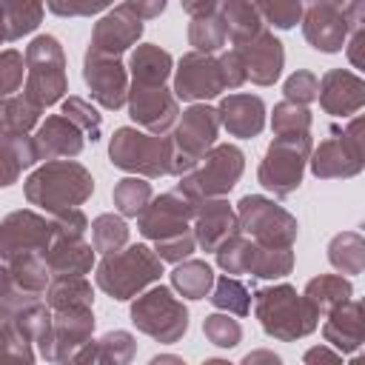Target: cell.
Returning a JSON list of instances; mask_svg holds the SVG:
<instances>
[{"instance_id": "7402d4cb", "label": "cell", "mask_w": 365, "mask_h": 365, "mask_svg": "<svg viewBox=\"0 0 365 365\" xmlns=\"http://www.w3.org/2000/svg\"><path fill=\"white\" fill-rule=\"evenodd\" d=\"M94 336L91 308L51 311V362H71L74 354Z\"/></svg>"}, {"instance_id": "db71d44e", "label": "cell", "mask_w": 365, "mask_h": 365, "mask_svg": "<svg viewBox=\"0 0 365 365\" xmlns=\"http://www.w3.org/2000/svg\"><path fill=\"white\" fill-rule=\"evenodd\" d=\"M197 248V240H194V231H182V234H174V237H165V240H157L154 242V251L163 262H180V259H188Z\"/></svg>"}, {"instance_id": "7c38bea8", "label": "cell", "mask_w": 365, "mask_h": 365, "mask_svg": "<svg viewBox=\"0 0 365 365\" xmlns=\"http://www.w3.org/2000/svg\"><path fill=\"white\" fill-rule=\"evenodd\" d=\"M51 240V217H43L31 208H17L0 220V262H11L26 254H46Z\"/></svg>"}, {"instance_id": "3957f363", "label": "cell", "mask_w": 365, "mask_h": 365, "mask_svg": "<svg viewBox=\"0 0 365 365\" xmlns=\"http://www.w3.org/2000/svg\"><path fill=\"white\" fill-rule=\"evenodd\" d=\"M160 277H163V259L157 257L154 248L143 242L123 245L120 251L103 254V259L97 262V274H94L97 288L117 302H125L143 294Z\"/></svg>"}, {"instance_id": "f907efd6", "label": "cell", "mask_w": 365, "mask_h": 365, "mask_svg": "<svg viewBox=\"0 0 365 365\" xmlns=\"http://www.w3.org/2000/svg\"><path fill=\"white\" fill-rule=\"evenodd\" d=\"M365 17V0H348L345 3V23H348V37H345V43H348V60H351V66H362V20Z\"/></svg>"}, {"instance_id": "603a6c76", "label": "cell", "mask_w": 365, "mask_h": 365, "mask_svg": "<svg viewBox=\"0 0 365 365\" xmlns=\"http://www.w3.org/2000/svg\"><path fill=\"white\" fill-rule=\"evenodd\" d=\"M34 151L37 160H71L83 151L86 134L66 117V114H51L37 125Z\"/></svg>"}, {"instance_id": "6125c7cd", "label": "cell", "mask_w": 365, "mask_h": 365, "mask_svg": "<svg viewBox=\"0 0 365 365\" xmlns=\"http://www.w3.org/2000/svg\"><path fill=\"white\" fill-rule=\"evenodd\" d=\"M182 11L191 14V17H202V14H211L217 11V0H180Z\"/></svg>"}, {"instance_id": "ab89813d", "label": "cell", "mask_w": 365, "mask_h": 365, "mask_svg": "<svg viewBox=\"0 0 365 365\" xmlns=\"http://www.w3.org/2000/svg\"><path fill=\"white\" fill-rule=\"evenodd\" d=\"M0 359H17V362H34V345L23 336L14 311L0 305Z\"/></svg>"}, {"instance_id": "ac0fdd59", "label": "cell", "mask_w": 365, "mask_h": 365, "mask_svg": "<svg viewBox=\"0 0 365 365\" xmlns=\"http://www.w3.org/2000/svg\"><path fill=\"white\" fill-rule=\"evenodd\" d=\"M317 100L331 117H354L365 106V80L348 68H331L322 74Z\"/></svg>"}, {"instance_id": "5bb4252c", "label": "cell", "mask_w": 365, "mask_h": 365, "mask_svg": "<svg viewBox=\"0 0 365 365\" xmlns=\"http://www.w3.org/2000/svg\"><path fill=\"white\" fill-rule=\"evenodd\" d=\"M125 106H128V117L151 134H168L180 117V100L168 86L128 83Z\"/></svg>"}, {"instance_id": "e575fe53", "label": "cell", "mask_w": 365, "mask_h": 365, "mask_svg": "<svg viewBox=\"0 0 365 365\" xmlns=\"http://www.w3.org/2000/svg\"><path fill=\"white\" fill-rule=\"evenodd\" d=\"M171 285L185 299H205L214 285V271L205 259H180L171 271Z\"/></svg>"}, {"instance_id": "d6986e66", "label": "cell", "mask_w": 365, "mask_h": 365, "mask_svg": "<svg viewBox=\"0 0 365 365\" xmlns=\"http://www.w3.org/2000/svg\"><path fill=\"white\" fill-rule=\"evenodd\" d=\"M140 37H143V20L125 3H120L117 9H111L108 14H103L94 23V29H91V46L88 48L91 51H100V54L120 57Z\"/></svg>"}, {"instance_id": "2e32d148", "label": "cell", "mask_w": 365, "mask_h": 365, "mask_svg": "<svg viewBox=\"0 0 365 365\" xmlns=\"http://www.w3.org/2000/svg\"><path fill=\"white\" fill-rule=\"evenodd\" d=\"M174 97L185 100V103H200V100H211L220 91H225L222 83V71H220V60L214 54H202V51H188L177 60L174 68Z\"/></svg>"}, {"instance_id": "ffe728a7", "label": "cell", "mask_w": 365, "mask_h": 365, "mask_svg": "<svg viewBox=\"0 0 365 365\" xmlns=\"http://www.w3.org/2000/svg\"><path fill=\"white\" fill-rule=\"evenodd\" d=\"M237 51L245 66V80H251L254 86H274L279 80L285 66V48L271 31L262 29L251 40L240 43Z\"/></svg>"}, {"instance_id": "be15d7a7", "label": "cell", "mask_w": 365, "mask_h": 365, "mask_svg": "<svg viewBox=\"0 0 365 365\" xmlns=\"http://www.w3.org/2000/svg\"><path fill=\"white\" fill-rule=\"evenodd\" d=\"M257 362L277 365V362H279V356H277L274 351H251V354H245V356H242V365H257Z\"/></svg>"}, {"instance_id": "8d00e7d4", "label": "cell", "mask_w": 365, "mask_h": 365, "mask_svg": "<svg viewBox=\"0 0 365 365\" xmlns=\"http://www.w3.org/2000/svg\"><path fill=\"white\" fill-rule=\"evenodd\" d=\"M328 262L348 277L362 274L365 268V240L359 231H342L328 242Z\"/></svg>"}, {"instance_id": "6f0895ef", "label": "cell", "mask_w": 365, "mask_h": 365, "mask_svg": "<svg viewBox=\"0 0 365 365\" xmlns=\"http://www.w3.org/2000/svg\"><path fill=\"white\" fill-rule=\"evenodd\" d=\"M51 225L57 234H86L88 231V220L83 214V208H63L57 214H51Z\"/></svg>"}, {"instance_id": "9a60e30c", "label": "cell", "mask_w": 365, "mask_h": 365, "mask_svg": "<svg viewBox=\"0 0 365 365\" xmlns=\"http://www.w3.org/2000/svg\"><path fill=\"white\" fill-rule=\"evenodd\" d=\"M83 80L88 86V94L94 103H100L106 111H117L125 106L128 97V68L114 54L86 51L83 57Z\"/></svg>"}, {"instance_id": "83f0119b", "label": "cell", "mask_w": 365, "mask_h": 365, "mask_svg": "<svg viewBox=\"0 0 365 365\" xmlns=\"http://www.w3.org/2000/svg\"><path fill=\"white\" fill-rule=\"evenodd\" d=\"M128 71H131V83H145V86H165L171 71H174V60L165 48L154 46V43H143L131 51L128 57Z\"/></svg>"}, {"instance_id": "e7e4bbea", "label": "cell", "mask_w": 365, "mask_h": 365, "mask_svg": "<svg viewBox=\"0 0 365 365\" xmlns=\"http://www.w3.org/2000/svg\"><path fill=\"white\" fill-rule=\"evenodd\" d=\"M160 362H177V365H182V359H180V356H168V354H160V356H154V359H151V365H160Z\"/></svg>"}, {"instance_id": "816d5d0a", "label": "cell", "mask_w": 365, "mask_h": 365, "mask_svg": "<svg viewBox=\"0 0 365 365\" xmlns=\"http://www.w3.org/2000/svg\"><path fill=\"white\" fill-rule=\"evenodd\" d=\"M23 74H26V57L14 48L0 51V97H9L14 91H20Z\"/></svg>"}, {"instance_id": "60d3db41", "label": "cell", "mask_w": 365, "mask_h": 365, "mask_svg": "<svg viewBox=\"0 0 365 365\" xmlns=\"http://www.w3.org/2000/svg\"><path fill=\"white\" fill-rule=\"evenodd\" d=\"M151 182H145V177H123L114 191H111V200H114V208L120 211V217H137L148 202H151Z\"/></svg>"}, {"instance_id": "d4e9b609", "label": "cell", "mask_w": 365, "mask_h": 365, "mask_svg": "<svg viewBox=\"0 0 365 365\" xmlns=\"http://www.w3.org/2000/svg\"><path fill=\"white\" fill-rule=\"evenodd\" d=\"M94 245L83 240V234H57L46 248L43 259L51 277H86L94 268Z\"/></svg>"}, {"instance_id": "74e56055", "label": "cell", "mask_w": 365, "mask_h": 365, "mask_svg": "<svg viewBox=\"0 0 365 365\" xmlns=\"http://www.w3.org/2000/svg\"><path fill=\"white\" fill-rule=\"evenodd\" d=\"M257 248H259V245H257L251 237L234 234V237H228V240L214 251V259H217V265H220L225 274H231V277H237V274H248V277H251L254 259H257Z\"/></svg>"}, {"instance_id": "681fc988", "label": "cell", "mask_w": 365, "mask_h": 365, "mask_svg": "<svg viewBox=\"0 0 365 365\" xmlns=\"http://www.w3.org/2000/svg\"><path fill=\"white\" fill-rule=\"evenodd\" d=\"M202 334L211 345L217 348H237L240 339H242V328L237 319H231V314L225 311H217V314H208L202 319Z\"/></svg>"}, {"instance_id": "91938a15", "label": "cell", "mask_w": 365, "mask_h": 365, "mask_svg": "<svg viewBox=\"0 0 365 365\" xmlns=\"http://www.w3.org/2000/svg\"><path fill=\"white\" fill-rule=\"evenodd\" d=\"M140 20H154V17H160L163 11H165V3L168 0H123Z\"/></svg>"}, {"instance_id": "6da1fadb", "label": "cell", "mask_w": 365, "mask_h": 365, "mask_svg": "<svg viewBox=\"0 0 365 365\" xmlns=\"http://www.w3.org/2000/svg\"><path fill=\"white\" fill-rule=\"evenodd\" d=\"M254 314L259 319V328L277 339V342H297L317 331L319 311L305 299V294H297L294 285H265L254 291Z\"/></svg>"}, {"instance_id": "11a10c76", "label": "cell", "mask_w": 365, "mask_h": 365, "mask_svg": "<svg viewBox=\"0 0 365 365\" xmlns=\"http://www.w3.org/2000/svg\"><path fill=\"white\" fill-rule=\"evenodd\" d=\"M34 299H43V297L23 291V288L14 282V277H11V271H9V265H6V262H0V305H3V308H9V311H20L23 305H29V302H34Z\"/></svg>"}, {"instance_id": "5b68a950", "label": "cell", "mask_w": 365, "mask_h": 365, "mask_svg": "<svg viewBox=\"0 0 365 365\" xmlns=\"http://www.w3.org/2000/svg\"><path fill=\"white\" fill-rule=\"evenodd\" d=\"M68 91V77H66V54L57 37L51 34H37L26 46V86L23 94L37 106L48 108L60 103Z\"/></svg>"}, {"instance_id": "1f68e13d", "label": "cell", "mask_w": 365, "mask_h": 365, "mask_svg": "<svg viewBox=\"0 0 365 365\" xmlns=\"http://www.w3.org/2000/svg\"><path fill=\"white\" fill-rule=\"evenodd\" d=\"M43 299L51 311H66V308H91L94 305V288L86 277H51Z\"/></svg>"}, {"instance_id": "680465c9", "label": "cell", "mask_w": 365, "mask_h": 365, "mask_svg": "<svg viewBox=\"0 0 365 365\" xmlns=\"http://www.w3.org/2000/svg\"><path fill=\"white\" fill-rule=\"evenodd\" d=\"M217 60H220V71H222V83H225V88H240V86L245 83V66H242L240 51L231 48V51L220 54Z\"/></svg>"}, {"instance_id": "484cf974", "label": "cell", "mask_w": 365, "mask_h": 365, "mask_svg": "<svg viewBox=\"0 0 365 365\" xmlns=\"http://www.w3.org/2000/svg\"><path fill=\"white\" fill-rule=\"evenodd\" d=\"M217 114L220 125H225V131L240 140L257 137L265 128V103L257 94H228L220 100Z\"/></svg>"}, {"instance_id": "f35d334b", "label": "cell", "mask_w": 365, "mask_h": 365, "mask_svg": "<svg viewBox=\"0 0 365 365\" xmlns=\"http://www.w3.org/2000/svg\"><path fill=\"white\" fill-rule=\"evenodd\" d=\"M208 299L217 311H225V314H234V317H245L251 311V291L231 274H222L220 279H214V285L208 291Z\"/></svg>"}, {"instance_id": "d6a6232c", "label": "cell", "mask_w": 365, "mask_h": 365, "mask_svg": "<svg viewBox=\"0 0 365 365\" xmlns=\"http://www.w3.org/2000/svg\"><path fill=\"white\" fill-rule=\"evenodd\" d=\"M37 163L34 140L29 134L17 137H0V188H9L17 182L23 168Z\"/></svg>"}, {"instance_id": "44dd1931", "label": "cell", "mask_w": 365, "mask_h": 365, "mask_svg": "<svg viewBox=\"0 0 365 365\" xmlns=\"http://www.w3.org/2000/svg\"><path fill=\"white\" fill-rule=\"evenodd\" d=\"M194 240L202 251H217L228 237L240 234V220H237V211L228 200L222 197H208V200H200L197 202V211H194Z\"/></svg>"}, {"instance_id": "d590c367", "label": "cell", "mask_w": 365, "mask_h": 365, "mask_svg": "<svg viewBox=\"0 0 365 365\" xmlns=\"http://www.w3.org/2000/svg\"><path fill=\"white\" fill-rule=\"evenodd\" d=\"M40 111L26 94H9L0 97V137H17L29 134L40 123Z\"/></svg>"}, {"instance_id": "9c48e42d", "label": "cell", "mask_w": 365, "mask_h": 365, "mask_svg": "<svg viewBox=\"0 0 365 365\" xmlns=\"http://www.w3.org/2000/svg\"><path fill=\"white\" fill-rule=\"evenodd\" d=\"M242 171H245V154L231 143H220V145L214 143L205 151V157L188 174L180 177L177 185L200 202L208 197H225L240 182Z\"/></svg>"}, {"instance_id": "836d02e7", "label": "cell", "mask_w": 365, "mask_h": 365, "mask_svg": "<svg viewBox=\"0 0 365 365\" xmlns=\"http://www.w3.org/2000/svg\"><path fill=\"white\" fill-rule=\"evenodd\" d=\"M305 299L319 311V317H325L331 308H336L339 302L354 297V285L348 277L342 274H319L314 279L305 282Z\"/></svg>"}, {"instance_id": "e0dca14e", "label": "cell", "mask_w": 365, "mask_h": 365, "mask_svg": "<svg viewBox=\"0 0 365 365\" xmlns=\"http://www.w3.org/2000/svg\"><path fill=\"white\" fill-rule=\"evenodd\" d=\"M302 37L311 48L322 54H336L345 46L348 23H345V6L334 3H302Z\"/></svg>"}, {"instance_id": "ee69618b", "label": "cell", "mask_w": 365, "mask_h": 365, "mask_svg": "<svg viewBox=\"0 0 365 365\" xmlns=\"http://www.w3.org/2000/svg\"><path fill=\"white\" fill-rule=\"evenodd\" d=\"M6 265H9L14 282H17L23 291L43 297V291H46V285H48V279H51V271H48L43 254H26V257H17V259H11V262H6Z\"/></svg>"}, {"instance_id": "277c9868", "label": "cell", "mask_w": 365, "mask_h": 365, "mask_svg": "<svg viewBox=\"0 0 365 365\" xmlns=\"http://www.w3.org/2000/svg\"><path fill=\"white\" fill-rule=\"evenodd\" d=\"M108 160L114 168L154 180L171 171V140L168 134L137 131L131 125H120L108 140Z\"/></svg>"}, {"instance_id": "03108f58", "label": "cell", "mask_w": 365, "mask_h": 365, "mask_svg": "<svg viewBox=\"0 0 365 365\" xmlns=\"http://www.w3.org/2000/svg\"><path fill=\"white\" fill-rule=\"evenodd\" d=\"M0 43H3V37H0Z\"/></svg>"}, {"instance_id": "bcb514c9", "label": "cell", "mask_w": 365, "mask_h": 365, "mask_svg": "<svg viewBox=\"0 0 365 365\" xmlns=\"http://www.w3.org/2000/svg\"><path fill=\"white\" fill-rule=\"evenodd\" d=\"M60 114H66V117L86 134V140H91V143L100 140V131H103V114H100L88 100L71 94V97L63 100V111H60Z\"/></svg>"}, {"instance_id": "8fae6325", "label": "cell", "mask_w": 365, "mask_h": 365, "mask_svg": "<svg viewBox=\"0 0 365 365\" xmlns=\"http://www.w3.org/2000/svg\"><path fill=\"white\" fill-rule=\"evenodd\" d=\"M311 174L317 180H348L365 168V148H362V117H354L342 131L334 128L328 140L311 148L308 157Z\"/></svg>"}, {"instance_id": "52a82bcc", "label": "cell", "mask_w": 365, "mask_h": 365, "mask_svg": "<svg viewBox=\"0 0 365 365\" xmlns=\"http://www.w3.org/2000/svg\"><path fill=\"white\" fill-rule=\"evenodd\" d=\"M131 322L140 334L163 345H174L188 331V308L174 297L171 288L154 285L131 302Z\"/></svg>"}, {"instance_id": "f546056e", "label": "cell", "mask_w": 365, "mask_h": 365, "mask_svg": "<svg viewBox=\"0 0 365 365\" xmlns=\"http://www.w3.org/2000/svg\"><path fill=\"white\" fill-rule=\"evenodd\" d=\"M217 14L222 17L225 34L231 37L234 46L262 31V17L251 0H217Z\"/></svg>"}, {"instance_id": "c3c4849f", "label": "cell", "mask_w": 365, "mask_h": 365, "mask_svg": "<svg viewBox=\"0 0 365 365\" xmlns=\"http://www.w3.org/2000/svg\"><path fill=\"white\" fill-rule=\"evenodd\" d=\"M262 17V23H271L279 31H288L302 17V0H251Z\"/></svg>"}, {"instance_id": "8992f818", "label": "cell", "mask_w": 365, "mask_h": 365, "mask_svg": "<svg viewBox=\"0 0 365 365\" xmlns=\"http://www.w3.org/2000/svg\"><path fill=\"white\" fill-rule=\"evenodd\" d=\"M217 134H220V114L217 108L205 106V103H194L188 106L174 128H171V171L174 177H182L188 174L202 157L205 151L217 143Z\"/></svg>"}, {"instance_id": "f5cc1de1", "label": "cell", "mask_w": 365, "mask_h": 365, "mask_svg": "<svg viewBox=\"0 0 365 365\" xmlns=\"http://www.w3.org/2000/svg\"><path fill=\"white\" fill-rule=\"evenodd\" d=\"M317 88H319L317 74H311V71L299 68V71H294V74L285 80L282 94H285V100H288V103L308 106V103H314V100H317Z\"/></svg>"}, {"instance_id": "f1b7e54d", "label": "cell", "mask_w": 365, "mask_h": 365, "mask_svg": "<svg viewBox=\"0 0 365 365\" xmlns=\"http://www.w3.org/2000/svg\"><path fill=\"white\" fill-rule=\"evenodd\" d=\"M43 23V0H0V37L3 43L31 34Z\"/></svg>"}, {"instance_id": "7dc6e473", "label": "cell", "mask_w": 365, "mask_h": 365, "mask_svg": "<svg viewBox=\"0 0 365 365\" xmlns=\"http://www.w3.org/2000/svg\"><path fill=\"white\" fill-rule=\"evenodd\" d=\"M294 268V254L291 248H257V259H254V279H282L288 277Z\"/></svg>"}, {"instance_id": "b9f144b4", "label": "cell", "mask_w": 365, "mask_h": 365, "mask_svg": "<svg viewBox=\"0 0 365 365\" xmlns=\"http://www.w3.org/2000/svg\"><path fill=\"white\" fill-rule=\"evenodd\" d=\"M228 34H225V26H222V17L217 11L211 14H202V17H191L188 23V43L194 46V51H202V54H214L225 46Z\"/></svg>"}, {"instance_id": "cb8c5ba5", "label": "cell", "mask_w": 365, "mask_h": 365, "mask_svg": "<svg viewBox=\"0 0 365 365\" xmlns=\"http://www.w3.org/2000/svg\"><path fill=\"white\" fill-rule=\"evenodd\" d=\"M322 336L328 345H334L339 354H356L365 342V319H362V302L345 299L336 308L325 314Z\"/></svg>"}, {"instance_id": "7bdbcfd3", "label": "cell", "mask_w": 365, "mask_h": 365, "mask_svg": "<svg viewBox=\"0 0 365 365\" xmlns=\"http://www.w3.org/2000/svg\"><path fill=\"white\" fill-rule=\"evenodd\" d=\"M91 245L100 254L120 251L128 245V222L120 214H100L91 220Z\"/></svg>"}, {"instance_id": "4fadbf2b", "label": "cell", "mask_w": 365, "mask_h": 365, "mask_svg": "<svg viewBox=\"0 0 365 365\" xmlns=\"http://www.w3.org/2000/svg\"><path fill=\"white\" fill-rule=\"evenodd\" d=\"M194 211H197V200L177 185L160 197H151V202L137 214V228L145 240L157 242V240L188 231Z\"/></svg>"}, {"instance_id": "4316f807", "label": "cell", "mask_w": 365, "mask_h": 365, "mask_svg": "<svg viewBox=\"0 0 365 365\" xmlns=\"http://www.w3.org/2000/svg\"><path fill=\"white\" fill-rule=\"evenodd\" d=\"M134 351H137V342L128 331H108L103 336H91L77 354L71 362H103V365H128L134 359Z\"/></svg>"}, {"instance_id": "94428289", "label": "cell", "mask_w": 365, "mask_h": 365, "mask_svg": "<svg viewBox=\"0 0 365 365\" xmlns=\"http://www.w3.org/2000/svg\"><path fill=\"white\" fill-rule=\"evenodd\" d=\"M339 351H331L328 345H317V348H311V351H305V362L308 365H314V362H339Z\"/></svg>"}, {"instance_id": "7a4b0ae2", "label": "cell", "mask_w": 365, "mask_h": 365, "mask_svg": "<svg viewBox=\"0 0 365 365\" xmlns=\"http://www.w3.org/2000/svg\"><path fill=\"white\" fill-rule=\"evenodd\" d=\"M23 194L31 205L43 208L46 214H57L63 208L83 205L94 194V177L83 163L48 160L26 177Z\"/></svg>"}, {"instance_id": "f6af8a7d", "label": "cell", "mask_w": 365, "mask_h": 365, "mask_svg": "<svg viewBox=\"0 0 365 365\" xmlns=\"http://www.w3.org/2000/svg\"><path fill=\"white\" fill-rule=\"evenodd\" d=\"M271 131L274 137H299V134H311V111L308 106L299 103H277L274 114H271Z\"/></svg>"}, {"instance_id": "9f6ffc18", "label": "cell", "mask_w": 365, "mask_h": 365, "mask_svg": "<svg viewBox=\"0 0 365 365\" xmlns=\"http://www.w3.org/2000/svg\"><path fill=\"white\" fill-rule=\"evenodd\" d=\"M46 6L57 17H91L114 6V0H46Z\"/></svg>"}, {"instance_id": "30bf717a", "label": "cell", "mask_w": 365, "mask_h": 365, "mask_svg": "<svg viewBox=\"0 0 365 365\" xmlns=\"http://www.w3.org/2000/svg\"><path fill=\"white\" fill-rule=\"evenodd\" d=\"M234 211L240 220V231H245L257 245L291 248L297 242V234H299L297 217L282 205H277L274 200L259 194H245Z\"/></svg>"}, {"instance_id": "ba28073f", "label": "cell", "mask_w": 365, "mask_h": 365, "mask_svg": "<svg viewBox=\"0 0 365 365\" xmlns=\"http://www.w3.org/2000/svg\"><path fill=\"white\" fill-rule=\"evenodd\" d=\"M311 134L274 137L257 168V182L274 197H291L302 185V174L311 157Z\"/></svg>"}, {"instance_id": "4dcf8cb0", "label": "cell", "mask_w": 365, "mask_h": 365, "mask_svg": "<svg viewBox=\"0 0 365 365\" xmlns=\"http://www.w3.org/2000/svg\"><path fill=\"white\" fill-rule=\"evenodd\" d=\"M14 319L23 336L37 348V354L51 362V308L46 305V299H34L23 305L20 311H14Z\"/></svg>"}]
</instances>
